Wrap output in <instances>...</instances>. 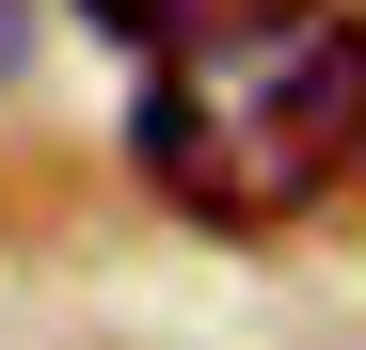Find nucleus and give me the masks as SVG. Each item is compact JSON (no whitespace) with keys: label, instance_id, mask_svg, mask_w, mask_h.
<instances>
[{"label":"nucleus","instance_id":"1","mask_svg":"<svg viewBox=\"0 0 366 350\" xmlns=\"http://www.w3.org/2000/svg\"><path fill=\"white\" fill-rule=\"evenodd\" d=\"M366 144V32L335 0H255L207 16L192 64H159L144 96V175L207 223H287L319 207V175Z\"/></svg>","mask_w":366,"mask_h":350},{"label":"nucleus","instance_id":"3","mask_svg":"<svg viewBox=\"0 0 366 350\" xmlns=\"http://www.w3.org/2000/svg\"><path fill=\"white\" fill-rule=\"evenodd\" d=\"M16 64H32V16H16V0H0V96H16Z\"/></svg>","mask_w":366,"mask_h":350},{"label":"nucleus","instance_id":"2","mask_svg":"<svg viewBox=\"0 0 366 350\" xmlns=\"http://www.w3.org/2000/svg\"><path fill=\"white\" fill-rule=\"evenodd\" d=\"M96 32H128V48H175V0H96Z\"/></svg>","mask_w":366,"mask_h":350}]
</instances>
